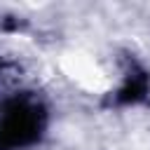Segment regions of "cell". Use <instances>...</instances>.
<instances>
[{
  "mask_svg": "<svg viewBox=\"0 0 150 150\" xmlns=\"http://www.w3.org/2000/svg\"><path fill=\"white\" fill-rule=\"evenodd\" d=\"M148 94V75L143 70H134L127 75L124 84L117 91V101L120 103H136Z\"/></svg>",
  "mask_w": 150,
  "mask_h": 150,
  "instance_id": "cell-2",
  "label": "cell"
},
{
  "mask_svg": "<svg viewBox=\"0 0 150 150\" xmlns=\"http://www.w3.org/2000/svg\"><path fill=\"white\" fill-rule=\"evenodd\" d=\"M45 129V110L28 98H12L0 110V150L33 145Z\"/></svg>",
  "mask_w": 150,
  "mask_h": 150,
  "instance_id": "cell-1",
  "label": "cell"
}]
</instances>
